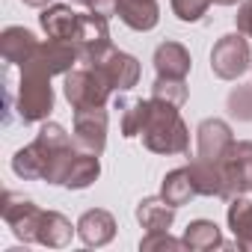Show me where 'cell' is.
Returning <instances> with one entry per match:
<instances>
[{
    "label": "cell",
    "instance_id": "obj_1",
    "mask_svg": "<svg viewBox=\"0 0 252 252\" xmlns=\"http://www.w3.org/2000/svg\"><path fill=\"white\" fill-rule=\"evenodd\" d=\"M143 146L155 155H187L190 152V131L175 104L149 98V116L143 122Z\"/></svg>",
    "mask_w": 252,
    "mask_h": 252
},
{
    "label": "cell",
    "instance_id": "obj_2",
    "mask_svg": "<svg viewBox=\"0 0 252 252\" xmlns=\"http://www.w3.org/2000/svg\"><path fill=\"white\" fill-rule=\"evenodd\" d=\"M15 110L24 125L45 122L54 110V86L51 74H45L36 65H21V80H18V95H15Z\"/></svg>",
    "mask_w": 252,
    "mask_h": 252
},
{
    "label": "cell",
    "instance_id": "obj_3",
    "mask_svg": "<svg viewBox=\"0 0 252 252\" xmlns=\"http://www.w3.org/2000/svg\"><path fill=\"white\" fill-rule=\"evenodd\" d=\"M65 101L71 104V110H83V107H104L113 95V86L107 83V77L101 74L98 65H83V68H71L65 74Z\"/></svg>",
    "mask_w": 252,
    "mask_h": 252
},
{
    "label": "cell",
    "instance_id": "obj_4",
    "mask_svg": "<svg viewBox=\"0 0 252 252\" xmlns=\"http://www.w3.org/2000/svg\"><path fill=\"white\" fill-rule=\"evenodd\" d=\"M220 169H222V199L231 202L234 196H246L252 190V140L231 143V149L220 160Z\"/></svg>",
    "mask_w": 252,
    "mask_h": 252
},
{
    "label": "cell",
    "instance_id": "obj_5",
    "mask_svg": "<svg viewBox=\"0 0 252 252\" xmlns=\"http://www.w3.org/2000/svg\"><path fill=\"white\" fill-rule=\"evenodd\" d=\"M71 42H74V48H77V54H80V63H83V65H95V63H101V60L110 54V48H113L107 18L95 15V12L80 15V18H77V27H74Z\"/></svg>",
    "mask_w": 252,
    "mask_h": 252
},
{
    "label": "cell",
    "instance_id": "obj_6",
    "mask_svg": "<svg viewBox=\"0 0 252 252\" xmlns=\"http://www.w3.org/2000/svg\"><path fill=\"white\" fill-rule=\"evenodd\" d=\"M246 68H252V54H249V42L243 39V33L222 36L211 51V71L220 80H237Z\"/></svg>",
    "mask_w": 252,
    "mask_h": 252
},
{
    "label": "cell",
    "instance_id": "obj_7",
    "mask_svg": "<svg viewBox=\"0 0 252 252\" xmlns=\"http://www.w3.org/2000/svg\"><path fill=\"white\" fill-rule=\"evenodd\" d=\"M71 140L80 152L98 155L107 146V110L104 107H83L74 110V128H71Z\"/></svg>",
    "mask_w": 252,
    "mask_h": 252
},
{
    "label": "cell",
    "instance_id": "obj_8",
    "mask_svg": "<svg viewBox=\"0 0 252 252\" xmlns=\"http://www.w3.org/2000/svg\"><path fill=\"white\" fill-rule=\"evenodd\" d=\"M0 214H3V222L12 228V234L24 243H36V231H39V220H42V208L18 193H6L3 196V208H0Z\"/></svg>",
    "mask_w": 252,
    "mask_h": 252
},
{
    "label": "cell",
    "instance_id": "obj_9",
    "mask_svg": "<svg viewBox=\"0 0 252 252\" xmlns=\"http://www.w3.org/2000/svg\"><path fill=\"white\" fill-rule=\"evenodd\" d=\"M74 63H80V54L74 48V42L68 39H48V42H39L36 54L24 63V65H36L42 68L45 74H68L74 68Z\"/></svg>",
    "mask_w": 252,
    "mask_h": 252
},
{
    "label": "cell",
    "instance_id": "obj_10",
    "mask_svg": "<svg viewBox=\"0 0 252 252\" xmlns=\"http://www.w3.org/2000/svg\"><path fill=\"white\" fill-rule=\"evenodd\" d=\"M234 134L228 128V122L222 119H205L199 128H196V158L220 163L225 158V152L231 149Z\"/></svg>",
    "mask_w": 252,
    "mask_h": 252
},
{
    "label": "cell",
    "instance_id": "obj_11",
    "mask_svg": "<svg viewBox=\"0 0 252 252\" xmlns=\"http://www.w3.org/2000/svg\"><path fill=\"white\" fill-rule=\"evenodd\" d=\"M95 65L101 68V74L107 77V83L113 86V92H128L140 80V63H137V57L125 54L119 48H110V54L101 63H95Z\"/></svg>",
    "mask_w": 252,
    "mask_h": 252
},
{
    "label": "cell",
    "instance_id": "obj_12",
    "mask_svg": "<svg viewBox=\"0 0 252 252\" xmlns=\"http://www.w3.org/2000/svg\"><path fill=\"white\" fill-rule=\"evenodd\" d=\"M77 237L83 240V246H107L116 237V220L110 211L104 208H92L77 220Z\"/></svg>",
    "mask_w": 252,
    "mask_h": 252
},
{
    "label": "cell",
    "instance_id": "obj_13",
    "mask_svg": "<svg viewBox=\"0 0 252 252\" xmlns=\"http://www.w3.org/2000/svg\"><path fill=\"white\" fill-rule=\"evenodd\" d=\"M125 27H131L137 33H149L160 21V6L158 0H119V12Z\"/></svg>",
    "mask_w": 252,
    "mask_h": 252
},
{
    "label": "cell",
    "instance_id": "obj_14",
    "mask_svg": "<svg viewBox=\"0 0 252 252\" xmlns=\"http://www.w3.org/2000/svg\"><path fill=\"white\" fill-rule=\"evenodd\" d=\"M39 48V39L27 27H6L0 36V54L9 65H24Z\"/></svg>",
    "mask_w": 252,
    "mask_h": 252
},
{
    "label": "cell",
    "instance_id": "obj_15",
    "mask_svg": "<svg viewBox=\"0 0 252 252\" xmlns=\"http://www.w3.org/2000/svg\"><path fill=\"white\" fill-rule=\"evenodd\" d=\"M190 65H193L190 51L181 42L158 45V51H155V71H158V77H184L187 80Z\"/></svg>",
    "mask_w": 252,
    "mask_h": 252
},
{
    "label": "cell",
    "instance_id": "obj_16",
    "mask_svg": "<svg viewBox=\"0 0 252 252\" xmlns=\"http://www.w3.org/2000/svg\"><path fill=\"white\" fill-rule=\"evenodd\" d=\"M77 231V225L71 228L68 217H63L60 211H42L39 220V231H36V243L48 246V249H63L71 243V234Z\"/></svg>",
    "mask_w": 252,
    "mask_h": 252
},
{
    "label": "cell",
    "instance_id": "obj_17",
    "mask_svg": "<svg viewBox=\"0 0 252 252\" xmlns=\"http://www.w3.org/2000/svg\"><path fill=\"white\" fill-rule=\"evenodd\" d=\"M175 205H169L163 196H149L137 205V220L146 231H169L175 222Z\"/></svg>",
    "mask_w": 252,
    "mask_h": 252
},
{
    "label": "cell",
    "instance_id": "obj_18",
    "mask_svg": "<svg viewBox=\"0 0 252 252\" xmlns=\"http://www.w3.org/2000/svg\"><path fill=\"white\" fill-rule=\"evenodd\" d=\"M77 18H80V15H77L71 6H65V3H51V6L42 9L39 24H42V30L48 33V39H68V42H71L74 27H77Z\"/></svg>",
    "mask_w": 252,
    "mask_h": 252
},
{
    "label": "cell",
    "instance_id": "obj_19",
    "mask_svg": "<svg viewBox=\"0 0 252 252\" xmlns=\"http://www.w3.org/2000/svg\"><path fill=\"white\" fill-rule=\"evenodd\" d=\"M48 160H51L48 149H45L39 140H33L30 146H24L21 152H15V158H12V172H15L18 178H24V181H33V178H45Z\"/></svg>",
    "mask_w": 252,
    "mask_h": 252
},
{
    "label": "cell",
    "instance_id": "obj_20",
    "mask_svg": "<svg viewBox=\"0 0 252 252\" xmlns=\"http://www.w3.org/2000/svg\"><path fill=\"white\" fill-rule=\"evenodd\" d=\"M228 228L234 234V243L237 249L243 252H252V202L243 199V196H234L228 202Z\"/></svg>",
    "mask_w": 252,
    "mask_h": 252
},
{
    "label": "cell",
    "instance_id": "obj_21",
    "mask_svg": "<svg viewBox=\"0 0 252 252\" xmlns=\"http://www.w3.org/2000/svg\"><path fill=\"white\" fill-rule=\"evenodd\" d=\"M160 196H163L169 205H175V208H181V205H187L190 199H196L199 190H196V181H193L190 166H181V169L166 172V178H163V184H160Z\"/></svg>",
    "mask_w": 252,
    "mask_h": 252
},
{
    "label": "cell",
    "instance_id": "obj_22",
    "mask_svg": "<svg viewBox=\"0 0 252 252\" xmlns=\"http://www.w3.org/2000/svg\"><path fill=\"white\" fill-rule=\"evenodd\" d=\"M184 243H187L190 252H208V249L225 246L222 243V234H220V225L214 220H193L184 228Z\"/></svg>",
    "mask_w": 252,
    "mask_h": 252
},
{
    "label": "cell",
    "instance_id": "obj_23",
    "mask_svg": "<svg viewBox=\"0 0 252 252\" xmlns=\"http://www.w3.org/2000/svg\"><path fill=\"white\" fill-rule=\"evenodd\" d=\"M98 175H101L98 155H89V152H80L77 149V158H74V163H71L68 178H65L63 187H68V190H86L89 184L98 181Z\"/></svg>",
    "mask_w": 252,
    "mask_h": 252
},
{
    "label": "cell",
    "instance_id": "obj_24",
    "mask_svg": "<svg viewBox=\"0 0 252 252\" xmlns=\"http://www.w3.org/2000/svg\"><path fill=\"white\" fill-rule=\"evenodd\" d=\"M116 107L122 110V137H140V131H143V122H146V116H149V101H125V98H119L116 101Z\"/></svg>",
    "mask_w": 252,
    "mask_h": 252
},
{
    "label": "cell",
    "instance_id": "obj_25",
    "mask_svg": "<svg viewBox=\"0 0 252 252\" xmlns=\"http://www.w3.org/2000/svg\"><path fill=\"white\" fill-rule=\"evenodd\" d=\"M187 80L184 77H158L155 83H152V98H158V101H169V104H175V107H181L184 101H187Z\"/></svg>",
    "mask_w": 252,
    "mask_h": 252
},
{
    "label": "cell",
    "instance_id": "obj_26",
    "mask_svg": "<svg viewBox=\"0 0 252 252\" xmlns=\"http://www.w3.org/2000/svg\"><path fill=\"white\" fill-rule=\"evenodd\" d=\"M140 249H143V252H152V249L181 252V249H187V243H184V237L178 240V237H172L169 231H146V237L140 240Z\"/></svg>",
    "mask_w": 252,
    "mask_h": 252
},
{
    "label": "cell",
    "instance_id": "obj_27",
    "mask_svg": "<svg viewBox=\"0 0 252 252\" xmlns=\"http://www.w3.org/2000/svg\"><path fill=\"white\" fill-rule=\"evenodd\" d=\"M228 110L240 122H252V86H237L228 95Z\"/></svg>",
    "mask_w": 252,
    "mask_h": 252
},
{
    "label": "cell",
    "instance_id": "obj_28",
    "mask_svg": "<svg viewBox=\"0 0 252 252\" xmlns=\"http://www.w3.org/2000/svg\"><path fill=\"white\" fill-rule=\"evenodd\" d=\"M211 3H214V0H172V12H175L181 21L196 24V21L205 18V12H208Z\"/></svg>",
    "mask_w": 252,
    "mask_h": 252
},
{
    "label": "cell",
    "instance_id": "obj_29",
    "mask_svg": "<svg viewBox=\"0 0 252 252\" xmlns=\"http://www.w3.org/2000/svg\"><path fill=\"white\" fill-rule=\"evenodd\" d=\"M234 24H237V33H243V36L252 39V0H243V3L237 6Z\"/></svg>",
    "mask_w": 252,
    "mask_h": 252
},
{
    "label": "cell",
    "instance_id": "obj_30",
    "mask_svg": "<svg viewBox=\"0 0 252 252\" xmlns=\"http://www.w3.org/2000/svg\"><path fill=\"white\" fill-rule=\"evenodd\" d=\"M86 6H89V12H95L101 18H110V15L119 12V0H89Z\"/></svg>",
    "mask_w": 252,
    "mask_h": 252
},
{
    "label": "cell",
    "instance_id": "obj_31",
    "mask_svg": "<svg viewBox=\"0 0 252 252\" xmlns=\"http://www.w3.org/2000/svg\"><path fill=\"white\" fill-rule=\"evenodd\" d=\"M24 3L33 9H45V6H51V0H24Z\"/></svg>",
    "mask_w": 252,
    "mask_h": 252
},
{
    "label": "cell",
    "instance_id": "obj_32",
    "mask_svg": "<svg viewBox=\"0 0 252 252\" xmlns=\"http://www.w3.org/2000/svg\"><path fill=\"white\" fill-rule=\"evenodd\" d=\"M214 3H220V6H234L237 0H214Z\"/></svg>",
    "mask_w": 252,
    "mask_h": 252
},
{
    "label": "cell",
    "instance_id": "obj_33",
    "mask_svg": "<svg viewBox=\"0 0 252 252\" xmlns=\"http://www.w3.org/2000/svg\"><path fill=\"white\" fill-rule=\"evenodd\" d=\"M74 3H83V6H86V3H89V0H74Z\"/></svg>",
    "mask_w": 252,
    "mask_h": 252
}]
</instances>
